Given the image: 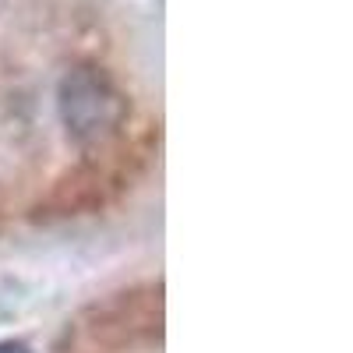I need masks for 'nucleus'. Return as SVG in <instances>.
Masks as SVG:
<instances>
[{
  "mask_svg": "<svg viewBox=\"0 0 353 353\" xmlns=\"http://www.w3.org/2000/svg\"><path fill=\"white\" fill-rule=\"evenodd\" d=\"M61 121L78 145H99L128 124V99L103 71L74 68L61 78Z\"/></svg>",
  "mask_w": 353,
  "mask_h": 353,
  "instance_id": "f257e3e1",
  "label": "nucleus"
},
{
  "mask_svg": "<svg viewBox=\"0 0 353 353\" xmlns=\"http://www.w3.org/2000/svg\"><path fill=\"white\" fill-rule=\"evenodd\" d=\"M0 353H28L21 343H0Z\"/></svg>",
  "mask_w": 353,
  "mask_h": 353,
  "instance_id": "f03ea898",
  "label": "nucleus"
}]
</instances>
